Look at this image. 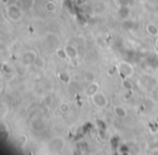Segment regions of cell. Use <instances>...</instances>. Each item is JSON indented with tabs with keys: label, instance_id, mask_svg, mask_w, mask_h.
<instances>
[{
	"label": "cell",
	"instance_id": "obj_1",
	"mask_svg": "<svg viewBox=\"0 0 158 155\" xmlns=\"http://www.w3.org/2000/svg\"><path fill=\"white\" fill-rule=\"evenodd\" d=\"M22 8L18 6V3H11L8 6L7 8V16L9 18L10 21L12 22H18L21 21L22 16H23V13H22Z\"/></svg>",
	"mask_w": 158,
	"mask_h": 155
},
{
	"label": "cell",
	"instance_id": "obj_2",
	"mask_svg": "<svg viewBox=\"0 0 158 155\" xmlns=\"http://www.w3.org/2000/svg\"><path fill=\"white\" fill-rule=\"evenodd\" d=\"M90 99H91L92 104L98 108H105L108 105L107 95L103 92H100V91H98L96 94H93Z\"/></svg>",
	"mask_w": 158,
	"mask_h": 155
},
{
	"label": "cell",
	"instance_id": "obj_3",
	"mask_svg": "<svg viewBox=\"0 0 158 155\" xmlns=\"http://www.w3.org/2000/svg\"><path fill=\"white\" fill-rule=\"evenodd\" d=\"M118 73L121 76H123V78H131L134 75V67L130 64L129 62L126 61H121L118 64Z\"/></svg>",
	"mask_w": 158,
	"mask_h": 155
},
{
	"label": "cell",
	"instance_id": "obj_4",
	"mask_svg": "<svg viewBox=\"0 0 158 155\" xmlns=\"http://www.w3.org/2000/svg\"><path fill=\"white\" fill-rule=\"evenodd\" d=\"M48 148L50 151H52L54 153L62 152L63 150H64V148H65V140L60 137L52 138L48 142Z\"/></svg>",
	"mask_w": 158,
	"mask_h": 155
},
{
	"label": "cell",
	"instance_id": "obj_5",
	"mask_svg": "<svg viewBox=\"0 0 158 155\" xmlns=\"http://www.w3.org/2000/svg\"><path fill=\"white\" fill-rule=\"evenodd\" d=\"M37 61V53L35 51H26L23 55H22V63L24 65H32Z\"/></svg>",
	"mask_w": 158,
	"mask_h": 155
},
{
	"label": "cell",
	"instance_id": "obj_6",
	"mask_svg": "<svg viewBox=\"0 0 158 155\" xmlns=\"http://www.w3.org/2000/svg\"><path fill=\"white\" fill-rule=\"evenodd\" d=\"M98 88H100V85H98V83H96V80L92 81V83H89V85H88V86H87V88H86V94H87V97L91 98L93 94H96V93L98 92Z\"/></svg>",
	"mask_w": 158,
	"mask_h": 155
},
{
	"label": "cell",
	"instance_id": "obj_7",
	"mask_svg": "<svg viewBox=\"0 0 158 155\" xmlns=\"http://www.w3.org/2000/svg\"><path fill=\"white\" fill-rule=\"evenodd\" d=\"M18 6L21 7L23 10H26V11H29L35 7V3H36V0H18L16 1Z\"/></svg>",
	"mask_w": 158,
	"mask_h": 155
},
{
	"label": "cell",
	"instance_id": "obj_8",
	"mask_svg": "<svg viewBox=\"0 0 158 155\" xmlns=\"http://www.w3.org/2000/svg\"><path fill=\"white\" fill-rule=\"evenodd\" d=\"M146 33L151 37H158V26L154 23H147L145 25Z\"/></svg>",
	"mask_w": 158,
	"mask_h": 155
},
{
	"label": "cell",
	"instance_id": "obj_9",
	"mask_svg": "<svg viewBox=\"0 0 158 155\" xmlns=\"http://www.w3.org/2000/svg\"><path fill=\"white\" fill-rule=\"evenodd\" d=\"M118 15L121 20H127L130 16V8L127 4H122L118 10Z\"/></svg>",
	"mask_w": 158,
	"mask_h": 155
},
{
	"label": "cell",
	"instance_id": "obj_10",
	"mask_svg": "<svg viewBox=\"0 0 158 155\" xmlns=\"http://www.w3.org/2000/svg\"><path fill=\"white\" fill-rule=\"evenodd\" d=\"M65 51H66V54H67V59L69 60H75L77 59L78 57V51L77 49L74 47V46H66L65 47Z\"/></svg>",
	"mask_w": 158,
	"mask_h": 155
},
{
	"label": "cell",
	"instance_id": "obj_11",
	"mask_svg": "<svg viewBox=\"0 0 158 155\" xmlns=\"http://www.w3.org/2000/svg\"><path fill=\"white\" fill-rule=\"evenodd\" d=\"M114 114L116 115L118 118H126L127 117V115H128V112H127V110H126L125 107L121 106V105H117V106L114 107Z\"/></svg>",
	"mask_w": 158,
	"mask_h": 155
},
{
	"label": "cell",
	"instance_id": "obj_12",
	"mask_svg": "<svg viewBox=\"0 0 158 155\" xmlns=\"http://www.w3.org/2000/svg\"><path fill=\"white\" fill-rule=\"evenodd\" d=\"M45 9L48 13H53L57 10V3H55V0H49L47 1L45 4Z\"/></svg>",
	"mask_w": 158,
	"mask_h": 155
},
{
	"label": "cell",
	"instance_id": "obj_13",
	"mask_svg": "<svg viewBox=\"0 0 158 155\" xmlns=\"http://www.w3.org/2000/svg\"><path fill=\"white\" fill-rule=\"evenodd\" d=\"M133 26H134V23L131 21V20H129V18H127V20H123V21H122V23H121L122 30H133Z\"/></svg>",
	"mask_w": 158,
	"mask_h": 155
},
{
	"label": "cell",
	"instance_id": "obj_14",
	"mask_svg": "<svg viewBox=\"0 0 158 155\" xmlns=\"http://www.w3.org/2000/svg\"><path fill=\"white\" fill-rule=\"evenodd\" d=\"M57 77H59V79H60L63 83H68L69 81H71V76H69V74L68 73H66V72H61V73H59Z\"/></svg>",
	"mask_w": 158,
	"mask_h": 155
},
{
	"label": "cell",
	"instance_id": "obj_15",
	"mask_svg": "<svg viewBox=\"0 0 158 155\" xmlns=\"http://www.w3.org/2000/svg\"><path fill=\"white\" fill-rule=\"evenodd\" d=\"M121 87L125 90H128V91L132 90L133 86H132V83L130 81V78H123L121 80Z\"/></svg>",
	"mask_w": 158,
	"mask_h": 155
},
{
	"label": "cell",
	"instance_id": "obj_16",
	"mask_svg": "<svg viewBox=\"0 0 158 155\" xmlns=\"http://www.w3.org/2000/svg\"><path fill=\"white\" fill-rule=\"evenodd\" d=\"M57 108H59L63 114H67L69 111H71V105H69L67 102H62V103L59 104V107H57Z\"/></svg>",
	"mask_w": 158,
	"mask_h": 155
},
{
	"label": "cell",
	"instance_id": "obj_17",
	"mask_svg": "<svg viewBox=\"0 0 158 155\" xmlns=\"http://www.w3.org/2000/svg\"><path fill=\"white\" fill-rule=\"evenodd\" d=\"M84 79L87 83H92V81L96 80V75H94L93 72H86L84 75Z\"/></svg>",
	"mask_w": 158,
	"mask_h": 155
},
{
	"label": "cell",
	"instance_id": "obj_18",
	"mask_svg": "<svg viewBox=\"0 0 158 155\" xmlns=\"http://www.w3.org/2000/svg\"><path fill=\"white\" fill-rule=\"evenodd\" d=\"M55 53H57L59 59H61V60L67 59V54H66L65 48H57V51H55Z\"/></svg>",
	"mask_w": 158,
	"mask_h": 155
},
{
	"label": "cell",
	"instance_id": "obj_19",
	"mask_svg": "<svg viewBox=\"0 0 158 155\" xmlns=\"http://www.w3.org/2000/svg\"><path fill=\"white\" fill-rule=\"evenodd\" d=\"M2 72L3 73H6V74H9V73H11V67L8 66V64H3L2 65Z\"/></svg>",
	"mask_w": 158,
	"mask_h": 155
},
{
	"label": "cell",
	"instance_id": "obj_20",
	"mask_svg": "<svg viewBox=\"0 0 158 155\" xmlns=\"http://www.w3.org/2000/svg\"><path fill=\"white\" fill-rule=\"evenodd\" d=\"M87 1H88V0H76L75 3H76V6L81 7V6H84L85 3H87Z\"/></svg>",
	"mask_w": 158,
	"mask_h": 155
},
{
	"label": "cell",
	"instance_id": "obj_21",
	"mask_svg": "<svg viewBox=\"0 0 158 155\" xmlns=\"http://www.w3.org/2000/svg\"><path fill=\"white\" fill-rule=\"evenodd\" d=\"M98 136H100V138H101L102 140H105V139H106V134H105L104 130H100V132H98Z\"/></svg>",
	"mask_w": 158,
	"mask_h": 155
},
{
	"label": "cell",
	"instance_id": "obj_22",
	"mask_svg": "<svg viewBox=\"0 0 158 155\" xmlns=\"http://www.w3.org/2000/svg\"><path fill=\"white\" fill-rule=\"evenodd\" d=\"M0 1H1L3 4H9L10 3V0H0Z\"/></svg>",
	"mask_w": 158,
	"mask_h": 155
},
{
	"label": "cell",
	"instance_id": "obj_23",
	"mask_svg": "<svg viewBox=\"0 0 158 155\" xmlns=\"http://www.w3.org/2000/svg\"><path fill=\"white\" fill-rule=\"evenodd\" d=\"M155 46H156V48L158 49V37L156 38V40H155Z\"/></svg>",
	"mask_w": 158,
	"mask_h": 155
},
{
	"label": "cell",
	"instance_id": "obj_24",
	"mask_svg": "<svg viewBox=\"0 0 158 155\" xmlns=\"http://www.w3.org/2000/svg\"><path fill=\"white\" fill-rule=\"evenodd\" d=\"M55 1H63V0H55Z\"/></svg>",
	"mask_w": 158,
	"mask_h": 155
}]
</instances>
